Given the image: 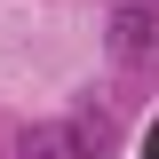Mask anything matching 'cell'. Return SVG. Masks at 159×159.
<instances>
[{"mask_svg":"<svg viewBox=\"0 0 159 159\" xmlns=\"http://www.w3.org/2000/svg\"><path fill=\"white\" fill-rule=\"evenodd\" d=\"M103 135H111V119L103 111H80V119H40L16 135V159H96Z\"/></svg>","mask_w":159,"mask_h":159,"instance_id":"1","label":"cell"},{"mask_svg":"<svg viewBox=\"0 0 159 159\" xmlns=\"http://www.w3.org/2000/svg\"><path fill=\"white\" fill-rule=\"evenodd\" d=\"M151 48H159V16L143 8V0H119L111 16H103V56L111 64H143Z\"/></svg>","mask_w":159,"mask_h":159,"instance_id":"2","label":"cell"},{"mask_svg":"<svg viewBox=\"0 0 159 159\" xmlns=\"http://www.w3.org/2000/svg\"><path fill=\"white\" fill-rule=\"evenodd\" d=\"M143 159H159V119H151V127H143Z\"/></svg>","mask_w":159,"mask_h":159,"instance_id":"3","label":"cell"}]
</instances>
